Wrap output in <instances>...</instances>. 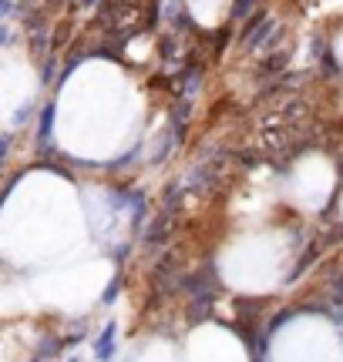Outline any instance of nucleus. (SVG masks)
<instances>
[{
	"instance_id": "obj_1",
	"label": "nucleus",
	"mask_w": 343,
	"mask_h": 362,
	"mask_svg": "<svg viewBox=\"0 0 343 362\" xmlns=\"http://www.w3.org/2000/svg\"><path fill=\"white\" fill-rule=\"evenodd\" d=\"M252 7H256V0H236V7H232V21H249L252 17Z\"/></svg>"
}]
</instances>
